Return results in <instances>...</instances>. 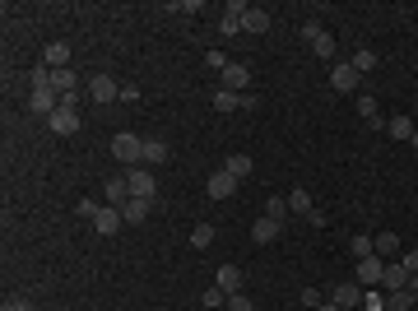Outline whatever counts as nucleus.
<instances>
[{
	"instance_id": "1",
	"label": "nucleus",
	"mask_w": 418,
	"mask_h": 311,
	"mask_svg": "<svg viewBox=\"0 0 418 311\" xmlns=\"http://www.w3.org/2000/svg\"><path fill=\"white\" fill-rule=\"evenodd\" d=\"M302 42L311 47V56H321V61H335V37L326 33V23H321V19H307V23H302Z\"/></svg>"
},
{
	"instance_id": "2",
	"label": "nucleus",
	"mask_w": 418,
	"mask_h": 311,
	"mask_svg": "<svg viewBox=\"0 0 418 311\" xmlns=\"http://www.w3.org/2000/svg\"><path fill=\"white\" fill-rule=\"evenodd\" d=\"M112 158H117V163H144V140L131 135V130H121L112 140Z\"/></svg>"
},
{
	"instance_id": "3",
	"label": "nucleus",
	"mask_w": 418,
	"mask_h": 311,
	"mask_svg": "<svg viewBox=\"0 0 418 311\" xmlns=\"http://www.w3.org/2000/svg\"><path fill=\"white\" fill-rule=\"evenodd\" d=\"M363 283H358V279H344V283H335V288H330V298H326V302H335V307H340V311H353V307H363Z\"/></svg>"
},
{
	"instance_id": "4",
	"label": "nucleus",
	"mask_w": 418,
	"mask_h": 311,
	"mask_svg": "<svg viewBox=\"0 0 418 311\" xmlns=\"http://www.w3.org/2000/svg\"><path fill=\"white\" fill-rule=\"evenodd\" d=\"M126 181H131V200H154L158 195V181L149 167H126Z\"/></svg>"
},
{
	"instance_id": "5",
	"label": "nucleus",
	"mask_w": 418,
	"mask_h": 311,
	"mask_svg": "<svg viewBox=\"0 0 418 311\" xmlns=\"http://www.w3.org/2000/svg\"><path fill=\"white\" fill-rule=\"evenodd\" d=\"M88 98L107 107V102H117V98H121V84H117L112 75H93V79H88Z\"/></svg>"
},
{
	"instance_id": "6",
	"label": "nucleus",
	"mask_w": 418,
	"mask_h": 311,
	"mask_svg": "<svg viewBox=\"0 0 418 311\" xmlns=\"http://www.w3.org/2000/svg\"><path fill=\"white\" fill-rule=\"evenodd\" d=\"M47 130H52V135H75V130H79V111L61 102V107L47 116Z\"/></svg>"
},
{
	"instance_id": "7",
	"label": "nucleus",
	"mask_w": 418,
	"mask_h": 311,
	"mask_svg": "<svg viewBox=\"0 0 418 311\" xmlns=\"http://www.w3.org/2000/svg\"><path fill=\"white\" fill-rule=\"evenodd\" d=\"M121 205H102L98 209V219H93V233L98 237H112V233H121Z\"/></svg>"
},
{
	"instance_id": "8",
	"label": "nucleus",
	"mask_w": 418,
	"mask_h": 311,
	"mask_svg": "<svg viewBox=\"0 0 418 311\" xmlns=\"http://www.w3.org/2000/svg\"><path fill=\"white\" fill-rule=\"evenodd\" d=\"M381 274H386L381 256H363L358 260V283H363V288H381Z\"/></svg>"
},
{
	"instance_id": "9",
	"label": "nucleus",
	"mask_w": 418,
	"mask_h": 311,
	"mask_svg": "<svg viewBox=\"0 0 418 311\" xmlns=\"http://www.w3.org/2000/svg\"><path fill=\"white\" fill-rule=\"evenodd\" d=\"M223 89H232V93L251 89V66H242V61H228V66H223Z\"/></svg>"
},
{
	"instance_id": "10",
	"label": "nucleus",
	"mask_w": 418,
	"mask_h": 311,
	"mask_svg": "<svg viewBox=\"0 0 418 311\" xmlns=\"http://www.w3.org/2000/svg\"><path fill=\"white\" fill-rule=\"evenodd\" d=\"M237 186H242V181L232 177V172H214V177H209V200H232V195H237Z\"/></svg>"
},
{
	"instance_id": "11",
	"label": "nucleus",
	"mask_w": 418,
	"mask_h": 311,
	"mask_svg": "<svg viewBox=\"0 0 418 311\" xmlns=\"http://www.w3.org/2000/svg\"><path fill=\"white\" fill-rule=\"evenodd\" d=\"M56 107H61V93H56V89H28V111H37V116H52Z\"/></svg>"
},
{
	"instance_id": "12",
	"label": "nucleus",
	"mask_w": 418,
	"mask_h": 311,
	"mask_svg": "<svg viewBox=\"0 0 418 311\" xmlns=\"http://www.w3.org/2000/svg\"><path fill=\"white\" fill-rule=\"evenodd\" d=\"M102 195H107V205H126L131 200V181H126V172H112V177L102 181Z\"/></svg>"
},
{
	"instance_id": "13",
	"label": "nucleus",
	"mask_w": 418,
	"mask_h": 311,
	"mask_svg": "<svg viewBox=\"0 0 418 311\" xmlns=\"http://www.w3.org/2000/svg\"><path fill=\"white\" fill-rule=\"evenodd\" d=\"M409 279H414V274H409V269L400 265V260H386V274H381V288H386V293L409 288Z\"/></svg>"
},
{
	"instance_id": "14",
	"label": "nucleus",
	"mask_w": 418,
	"mask_h": 311,
	"mask_svg": "<svg viewBox=\"0 0 418 311\" xmlns=\"http://www.w3.org/2000/svg\"><path fill=\"white\" fill-rule=\"evenodd\" d=\"M358 79H363V75H358V70H353L349 61H335V70H330V84H335L340 93H353V89H358Z\"/></svg>"
},
{
	"instance_id": "15",
	"label": "nucleus",
	"mask_w": 418,
	"mask_h": 311,
	"mask_svg": "<svg viewBox=\"0 0 418 311\" xmlns=\"http://www.w3.org/2000/svg\"><path fill=\"white\" fill-rule=\"evenodd\" d=\"M279 233H284V223H275V219H265V214H261V219L251 223V242H256V246H270V242H275Z\"/></svg>"
},
{
	"instance_id": "16",
	"label": "nucleus",
	"mask_w": 418,
	"mask_h": 311,
	"mask_svg": "<svg viewBox=\"0 0 418 311\" xmlns=\"http://www.w3.org/2000/svg\"><path fill=\"white\" fill-rule=\"evenodd\" d=\"M242 279H246V274H242L237 265H219V269H214V283H219L228 298H232V293H242Z\"/></svg>"
},
{
	"instance_id": "17",
	"label": "nucleus",
	"mask_w": 418,
	"mask_h": 311,
	"mask_svg": "<svg viewBox=\"0 0 418 311\" xmlns=\"http://www.w3.org/2000/svg\"><path fill=\"white\" fill-rule=\"evenodd\" d=\"M42 66H47V70H66V66H70V42H47Z\"/></svg>"
},
{
	"instance_id": "18",
	"label": "nucleus",
	"mask_w": 418,
	"mask_h": 311,
	"mask_svg": "<svg viewBox=\"0 0 418 311\" xmlns=\"http://www.w3.org/2000/svg\"><path fill=\"white\" fill-rule=\"evenodd\" d=\"M270 10H261V5H251V10H246V19H242V33H270Z\"/></svg>"
},
{
	"instance_id": "19",
	"label": "nucleus",
	"mask_w": 418,
	"mask_h": 311,
	"mask_svg": "<svg viewBox=\"0 0 418 311\" xmlns=\"http://www.w3.org/2000/svg\"><path fill=\"white\" fill-rule=\"evenodd\" d=\"M52 89L61 93V98H70V93L79 89V75H75L70 66H66V70H52Z\"/></svg>"
},
{
	"instance_id": "20",
	"label": "nucleus",
	"mask_w": 418,
	"mask_h": 311,
	"mask_svg": "<svg viewBox=\"0 0 418 311\" xmlns=\"http://www.w3.org/2000/svg\"><path fill=\"white\" fill-rule=\"evenodd\" d=\"M223 172H232V177H237V181H246V177H251V172H256V163H251V158H246V154H228V163H223Z\"/></svg>"
},
{
	"instance_id": "21",
	"label": "nucleus",
	"mask_w": 418,
	"mask_h": 311,
	"mask_svg": "<svg viewBox=\"0 0 418 311\" xmlns=\"http://www.w3.org/2000/svg\"><path fill=\"white\" fill-rule=\"evenodd\" d=\"M414 130L418 126L409 121V116H390V121H386V135H390V140H414Z\"/></svg>"
},
{
	"instance_id": "22",
	"label": "nucleus",
	"mask_w": 418,
	"mask_h": 311,
	"mask_svg": "<svg viewBox=\"0 0 418 311\" xmlns=\"http://www.w3.org/2000/svg\"><path fill=\"white\" fill-rule=\"evenodd\" d=\"M214 223H196V228H191V246H196V251H209V246H214Z\"/></svg>"
},
{
	"instance_id": "23",
	"label": "nucleus",
	"mask_w": 418,
	"mask_h": 311,
	"mask_svg": "<svg viewBox=\"0 0 418 311\" xmlns=\"http://www.w3.org/2000/svg\"><path fill=\"white\" fill-rule=\"evenodd\" d=\"M349 66L358 70V75H367V70H376V51H372V47H358V51L349 56Z\"/></svg>"
},
{
	"instance_id": "24",
	"label": "nucleus",
	"mask_w": 418,
	"mask_h": 311,
	"mask_svg": "<svg viewBox=\"0 0 418 311\" xmlns=\"http://www.w3.org/2000/svg\"><path fill=\"white\" fill-rule=\"evenodd\" d=\"M121 219L126 223H144V219H149V200H126L121 205Z\"/></svg>"
},
{
	"instance_id": "25",
	"label": "nucleus",
	"mask_w": 418,
	"mask_h": 311,
	"mask_svg": "<svg viewBox=\"0 0 418 311\" xmlns=\"http://www.w3.org/2000/svg\"><path fill=\"white\" fill-rule=\"evenodd\" d=\"M372 251H376V256H395V251H400V237L395 233H381V237H372Z\"/></svg>"
},
{
	"instance_id": "26",
	"label": "nucleus",
	"mask_w": 418,
	"mask_h": 311,
	"mask_svg": "<svg viewBox=\"0 0 418 311\" xmlns=\"http://www.w3.org/2000/svg\"><path fill=\"white\" fill-rule=\"evenodd\" d=\"M358 116H363L367 126H376V130H381V121H376V98H372V93H358Z\"/></svg>"
},
{
	"instance_id": "27",
	"label": "nucleus",
	"mask_w": 418,
	"mask_h": 311,
	"mask_svg": "<svg viewBox=\"0 0 418 311\" xmlns=\"http://www.w3.org/2000/svg\"><path fill=\"white\" fill-rule=\"evenodd\" d=\"M265 219L284 223L288 219V195H270V200H265Z\"/></svg>"
},
{
	"instance_id": "28",
	"label": "nucleus",
	"mask_w": 418,
	"mask_h": 311,
	"mask_svg": "<svg viewBox=\"0 0 418 311\" xmlns=\"http://www.w3.org/2000/svg\"><path fill=\"white\" fill-rule=\"evenodd\" d=\"M237 107H242V93H232V89L214 93V111H237Z\"/></svg>"
},
{
	"instance_id": "29",
	"label": "nucleus",
	"mask_w": 418,
	"mask_h": 311,
	"mask_svg": "<svg viewBox=\"0 0 418 311\" xmlns=\"http://www.w3.org/2000/svg\"><path fill=\"white\" fill-rule=\"evenodd\" d=\"M386 307L390 311H409V307H418V298L409 288H400V293H386Z\"/></svg>"
},
{
	"instance_id": "30",
	"label": "nucleus",
	"mask_w": 418,
	"mask_h": 311,
	"mask_svg": "<svg viewBox=\"0 0 418 311\" xmlns=\"http://www.w3.org/2000/svg\"><path fill=\"white\" fill-rule=\"evenodd\" d=\"M242 19H246V14H228V10H223L219 33H223V37H237V33H242Z\"/></svg>"
},
{
	"instance_id": "31",
	"label": "nucleus",
	"mask_w": 418,
	"mask_h": 311,
	"mask_svg": "<svg viewBox=\"0 0 418 311\" xmlns=\"http://www.w3.org/2000/svg\"><path fill=\"white\" fill-rule=\"evenodd\" d=\"M363 311H390L386 307V288H367L363 293Z\"/></svg>"
},
{
	"instance_id": "32",
	"label": "nucleus",
	"mask_w": 418,
	"mask_h": 311,
	"mask_svg": "<svg viewBox=\"0 0 418 311\" xmlns=\"http://www.w3.org/2000/svg\"><path fill=\"white\" fill-rule=\"evenodd\" d=\"M288 209H297L302 219H307V214L316 209V205H311V195H307V190H293V195H288Z\"/></svg>"
},
{
	"instance_id": "33",
	"label": "nucleus",
	"mask_w": 418,
	"mask_h": 311,
	"mask_svg": "<svg viewBox=\"0 0 418 311\" xmlns=\"http://www.w3.org/2000/svg\"><path fill=\"white\" fill-rule=\"evenodd\" d=\"M163 158H167L163 140H144V163H163Z\"/></svg>"
},
{
	"instance_id": "34",
	"label": "nucleus",
	"mask_w": 418,
	"mask_h": 311,
	"mask_svg": "<svg viewBox=\"0 0 418 311\" xmlns=\"http://www.w3.org/2000/svg\"><path fill=\"white\" fill-rule=\"evenodd\" d=\"M349 251H353L358 260H363V256H376V251H372V237H367V233H358V237H353V242H349Z\"/></svg>"
},
{
	"instance_id": "35",
	"label": "nucleus",
	"mask_w": 418,
	"mask_h": 311,
	"mask_svg": "<svg viewBox=\"0 0 418 311\" xmlns=\"http://www.w3.org/2000/svg\"><path fill=\"white\" fill-rule=\"evenodd\" d=\"M200 302H205V307H228V293H223L219 283H214V288H205V293H200Z\"/></svg>"
},
{
	"instance_id": "36",
	"label": "nucleus",
	"mask_w": 418,
	"mask_h": 311,
	"mask_svg": "<svg viewBox=\"0 0 418 311\" xmlns=\"http://www.w3.org/2000/svg\"><path fill=\"white\" fill-rule=\"evenodd\" d=\"M98 209H102L98 200H79V205H75V214H79V219H88V223L98 219Z\"/></svg>"
},
{
	"instance_id": "37",
	"label": "nucleus",
	"mask_w": 418,
	"mask_h": 311,
	"mask_svg": "<svg viewBox=\"0 0 418 311\" xmlns=\"http://www.w3.org/2000/svg\"><path fill=\"white\" fill-rule=\"evenodd\" d=\"M228 311H256V302L246 298V293H232V298H228Z\"/></svg>"
},
{
	"instance_id": "38",
	"label": "nucleus",
	"mask_w": 418,
	"mask_h": 311,
	"mask_svg": "<svg viewBox=\"0 0 418 311\" xmlns=\"http://www.w3.org/2000/svg\"><path fill=\"white\" fill-rule=\"evenodd\" d=\"M205 66H209V70H219V75H223V66H228V56H223V51H205Z\"/></svg>"
},
{
	"instance_id": "39",
	"label": "nucleus",
	"mask_w": 418,
	"mask_h": 311,
	"mask_svg": "<svg viewBox=\"0 0 418 311\" xmlns=\"http://www.w3.org/2000/svg\"><path fill=\"white\" fill-rule=\"evenodd\" d=\"M321 302H326V298H321V288H302V307H311V311H316Z\"/></svg>"
},
{
	"instance_id": "40",
	"label": "nucleus",
	"mask_w": 418,
	"mask_h": 311,
	"mask_svg": "<svg viewBox=\"0 0 418 311\" xmlns=\"http://www.w3.org/2000/svg\"><path fill=\"white\" fill-rule=\"evenodd\" d=\"M0 311H33V302H28V298H5V307H0Z\"/></svg>"
},
{
	"instance_id": "41",
	"label": "nucleus",
	"mask_w": 418,
	"mask_h": 311,
	"mask_svg": "<svg viewBox=\"0 0 418 311\" xmlns=\"http://www.w3.org/2000/svg\"><path fill=\"white\" fill-rule=\"evenodd\" d=\"M400 265H405L409 274H418V246H414V251H405V256H400Z\"/></svg>"
},
{
	"instance_id": "42",
	"label": "nucleus",
	"mask_w": 418,
	"mask_h": 311,
	"mask_svg": "<svg viewBox=\"0 0 418 311\" xmlns=\"http://www.w3.org/2000/svg\"><path fill=\"white\" fill-rule=\"evenodd\" d=\"M409 293H414V298H418V274H414V279H409Z\"/></svg>"
},
{
	"instance_id": "43",
	"label": "nucleus",
	"mask_w": 418,
	"mask_h": 311,
	"mask_svg": "<svg viewBox=\"0 0 418 311\" xmlns=\"http://www.w3.org/2000/svg\"><path fill=\"white\" fill-rule=\"evenodd\" d=\"M316 311H340V307H335V302H321V307Z\"/></svg>"
},
{
	"instance_id": "44",
	"label": "nucleus",
	"mask_w": 418,
	"mask_h": 311,
	"mask_svg": "<svg viewBox=\"0 0 418 311\" xmlns=\"http://www.w3.org/2000/svg\"><path fill=\"white\" fill-rule=\"evenodd\" d=\"M409 145H414V154H418V130H414V140H409Z\"/></svg>"
}]
</instances>
